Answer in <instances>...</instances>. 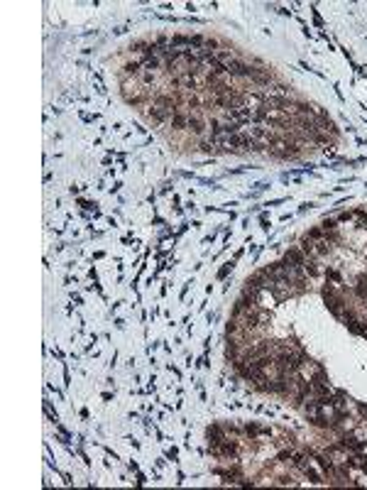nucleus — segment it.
Returning <instances> with one entry per match:
<instances>
[{
    "label": "nucleus",
    "mask_w": 367,
    "mask_h": 490,
    "mask_svg": "<svg viewBox=\"0 0 367 490\" xmlns=\"http://www.w3.org/2000/svg\"><path fill=\"white\" fill-rule=\"evenodd\" d=\"M189 130L196 132V135H203V130H206V120H203V113H201V111L189 113Z\"/></svg>",
    "instance_id": "1"
},
{
    "label": "nucleus",
    "mask_w": 367,
    "mask_h": 490,
    "mask_svg": "<svg viewBox=\"0 0 367 490\" xmlns=\"http://www.w3.org/2000/svg\"><path fill=\"white\" fill-rule=\"evenodd\" d=\"M355 292H357V297L367 299V277H360V279H357V287H355Z\"/></svg>",
    "instance_id": "2"
}]
</instances>
